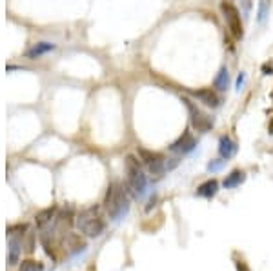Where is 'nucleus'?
Segmentation results:
<instances>
[{"instance_id":"f257e3e1","label":"nucleus","mask_w":273,"mask_h":271,"mask_svg":"<svg viewBox=\"0 0 273 271\" xmlns=\"http://www.w3.org/2000/svg\"><path fill=\"white\" fill-rule=\"evenodd\" d=\"M130 189L119 182H113L107 186L104 197V211L113 222H119L130 211Z\"/></svg>"},{"instance_id":"f03ea898","label":"nucleus","mask_w":273,"mask_h":271,"mask_svg":"<svg viewBox=\"0 0 273 271\" xmlns=\"http://www.w3.org/2000/svg\"><path fill=\"white\" fill-rule=\"evenodd\" d=\"M77 228L89 239H97L106 231V220L99 206H89L77 215Z\"/></svg>"},{"instance_id":"7ed1b4c3","label":"nucleus","mask_w":273,"mask_h":271,"mask_svg":"<svg viewBox=\"0 0 273 271\" xmlns=\"http://www.w3.org/2000/svg\"><path fill=\"white\" fill-rule=\"evenodd\" d=\"M124 166L128 189H130V193L135 199H142L144 195H146V189H148V179L144 175L142 164H140V160L135 155H128Z\"/></svg>"},{"instance_id":"20e7f679","label":"nucleus","mask_w":273,"mask_h":271,"mask_svg":"<svg viewBox=\"0 0 273 271\" xmlns=\"http://www.w3.org/2000/svg\"><path fill=\"white\" fill-rule=\"evenodd\" d=\"M182 102H184L186 109H188V115H190V122L191 127L199 133H208L211 127H213V119L209 117L208 113H204L199 106H197L191 98L188 96H182Z\"/></svg>"},{"instance_id":"39448f33","label":"nucleus","mask_w":273,"mask_h":271,"mask_svg":"<svg viewBox=\"0 0 273 271\" xmlns=\"http://www.w3.org/2000/svg\"><path fill=\"white\" fill-rule=\"evenodd\" d=\"M138 158L153 177H161L168 171V160L162 153L138 148Z\"/></svg>"},{"instance_id":"423d86ee","label":"nucleus","mask_w":273,"mask_h":271,"mask_svg":"<svg viewBox=\"0 0 273 271\" xmlns=\"http://www.w3.org/2000/svg\"><path fill=\"white\" fill-rule=\"evenodd\" d=\"M220 11L224 17L226 24L230 28V33L233 35L235 40H242L244 36V28H242V20H240V13H239L237 6H233L232 2H222L220 4Z\"/></svg>"},{"instance_id":"0eeeda50","label":"nucleus","mask_w":273,"mask_h":271,"mask_svg":"<svg viewBox=\"0 0 273 271\" xmlns=\"http://www.w3.org/2000/svg\"><path fill=\"white\" fill-rule=\"evenodd\" d=\"M190 95L197 98L201 104L208 106V108H219L220 106V96L217 95V91L211 88H202V90H193L190 91Z\"/></svg>"},{"instance_id":"6e6552de","label":"nucleus","mask_w":273,"mask_h":271,"mask_svg":"<svg viewBox=\"0 0 273 271\" xmlns=\"http://www.w3.org/2000/svg\"><path fill=\"white\" fill-rule=\"evenodd\" d=\"M195 146H197V142H195V139H193V135H191L190 131H184L171 146H170V151L175 153V155H186V153L193 151Z\"/></svg>"},{"instance_id":"1a4fd4ad","label":"nucleus","mask_w":273,"mask_h":271,"mask_svg":"<svg viewBox=\"0 0 273 271\" xmlns=\"http://www.w3.org/2000/svg\"><path fill=\"white\" fill-rule=\"evenodd\" d=\"M237 150L239 146L237 142L232 139V137H228V135H222L219 140V155L220 158H224V160H230L237 155Z\"/></svg>"},{"instance_id":"9d476101","label":"nucleus","mask_w":273,"mask_h":271,"mask_svg":"<svg viewBox=\"0 0 273 271\" xmlns=\"http://www.w3.org/2000/svg\"><path fill=\"white\" fill-rule=\"evenodd\" d=\"M55 48H57V46H55L53 42H36V44H33L31 48L26 49V59L36 60V59H40L44 55L51 53Z\"/></svg>"},{"instance_id":"9b49d317","label":"nucleus","mask_w":273,"mask_h":271,"mask_svg":"<svg viewBox=\"0 0 273 271\" xmlns=\"http://www.w3.org/2000/svg\"><path fill=\"white\" fill-rule=\"evenodd\" d=\"M219 191V182L215 179H209V181L202 182L201 186L197 187V197H202V199H213L215 195Z\"/></svg>"},{"instance_id":"f8f14e48","label":"nucleus","mask_w":273,"mask_h":271,"mask_svg":"<svg viewBox=\"0 0 273 271\" xmlns=\"http://www.w3.org/2000/svg\"><path fill=\"white\" fill-rule=\"evenodd\" d=\"M246 181V173H244L242 169H233L230 175H226L224 179V187L226 189H233V187H239L242 182Z\"/></svg>"},{"instance_id":"ddd939ff","label":"nucleus","mask_w":273,"mask_h":271,"mask_svg":"<svg viewBox=\"0 0 273 271\" xmlns=\"http://www.w3.org/2000/svg\"><path fill=\"white\" fill-rule=\"evenodd\" d=\"M9 264H17L18 262V257L22 253V241H20V237L18 235H9Z\"/></svg>"},{"instance_id":"4468645a","label":"nucleus","mask_w":273,"mask_h":271,"mask_svg":"<svg viewBox=\"0 0 273 271\" xmlns=\"http://www.w3.org/2000/svg\"><path fill=\"white\" fill-rule=\"evenodd\" d=\"M213 86L217 91H226L230 88V73L226 67H220V71L217 73V77L213 80Z\"/></svg>"},{"instance_id":"2eb2a0df","label":"nucleus","mask_w":273,"mask_h":271,"mask_svg":"<svg viewBox=\"0 0 273 271\" xmlns=\"http://www.w3.org/2000/svg\"><path fill=\"white\" fill-rule=\"evenodd\" d=\"M270 7H272V0H259V11H257V22L259 24H266L268 17H270Z\"/></svg>"},{"instance_id":"dca6fc26","label":"nucleus","mask_w":273,"mask_h":271,"mask_svg":"<svg viewBox=\"0 0 273 271\" xmlns=\"http://www.w3.org/2000/svg\"><path fill=\"white\" fill-rule=\"evenodd\" d=\"M55 208H48V210H44V211H40L38 215H36V226H40V228H44L48 222H51L53 220V217H55Z\"/></svg>"},{"instance_id":"f3484780","label":"nucleus","mask_w":273,"mask_h":271,"mask_svg":"<svg viewBox=\"0 0 273 271\" xmlns=\"http://www.w3.org/2000/svg\"><path fill=\"white\" fill-rule=\"evenodd\" d=\"M42 270H44L42 262H36V260H33V259L22 260V264L18 268V271H42Z\"/></svg>"},{"instance_id":"a211bd4d","label":"nucleus","mask_w":273,"mask_h":271,"mask_svg":"<svg viewBox=\"0 0 273 271\" xmlns=\"http://www.w3.org/2000/svg\"><path fill=\"white\" fill-rule=\"evenodd\" d=\"M226 164L224 158H219V160H211V162L208 164V171H211V173H215V171H219V169H222V166Z\"/></svg>"},{"instance_id":"6ab92c4d","label":"nucleus","mask_w":273,"mask_h":271,"mask_svg":"<svg viewBox=\"0 0 273 271\" xmlns=\"http://www.w3.org/2000/svg\"><path fill=\"white\" fill-rule=\"evenodd\" d=\"M244 79H246V75H244V73H240V75H239V79H237V90H239V91L242 90V86H244Z\"/></svg>"},{"instance_id":"aec40b11","label":"nucleus","mask_w":273,"mask_h":271,"mask_svg":"<svg viewBox=\"0 0 273 271\" xmlns=\"http://www.w3.org/2000/svg\"><path fill=\"white\" fill-rule=\"evenodd\" d=\"M237 270L239 271H248V268H246V264H244L242 260H239V262H237Z\"/></svg>"}]
</instances>
